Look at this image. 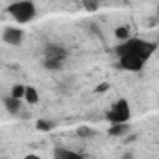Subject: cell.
I'll list each match as a JSON object with an SVG mask.
<instances>
[{"mask_svg":"<svg viewBox=\"0 0 159 159\" xmlns=\"http://www.w3.org/2000/svg\"><path fill=\"white\" fill-rule=\"evenodd\" d=\"M155 51H157V43L144 41V39H139V38H129L125 41H120L114 49L116 56H120V54H137L144 60H150Z\"/></svg>","mask_w":159,"mask_h":159,"instance_id":"1","label":"cell"},{"mask_svg":"<svg viewBox=\"0 0 159 159\" xmlns=\"http://www.w3.org/2000/svg\"><path fill=\"white\" fill-rule=\"evenodd\" d=\"M8 13L21 25L30 23L36 19V4L32 0H17L8 6Z\"/></svg>","mask_w":159,"mask_h":159,"instance_id":"2","label":"cell"},{"mask_svg":"<svg viewBox=\"0 0 159 159\" xmlns=\"http://www.w3.org/2000/svg\"><path fill=\"white\" fill-rule=\"evenodd\" d=\"M107 122L109 124H120V122H129L131 118V107L127 103V99H118L109 111H107Z\"/></svg>","mask_w":159,"mask_h":159,"instance_id":"3","label":"cell"},{"mask_svg":"<svg viewBox=\"0 0 159 159\" xmlns=\"http://www.w3.org/2000/svg\"><path fill=\"white\" fill-rule=\"evenodd\" d=\"M146 60L137 56V54H120L118 56V67L124 71H131V73H139L144 69Z\"/></svg>","mask_w":159,"mask_h":159,"instance_id":"4","label":"cell"},{"mask_svg":"<svg viewBox=\"0 0 159 159\" xmlns=\"http://www.w3.org/2000/svg\"><path fill=\"white\" fill-rule=\"evenodd\" d=\"M2 39L4 43L8 45H13V47H19L25 39V32L19 28V26H6L4 32H2Z\"/></svg>","mask_w":159,"mask_h":159,"instance_id":"5","label":"cell"},{"mask_svg":"<svg viewBox=\"0 0 159 159\" xmlns=\"http://www.w3.org/2000/svg\"><path fill=\"white\" fill-rule=\"evenodd\" d=\"M43 54H45V56H52V58L66 60V58H67V49L62 47L60 43H49V45H45Z\"/></svg>","mask_w":159,"mask_h":159,"instance_id":"6","label":"cell"},{"mask_svg":"<svg viewBox=\"0 0 159 159\" xmlns=\"http://www.w3.org/2000/svg\"><path fill=\"white\" fill-rule=\"evenodd\" d=\"M21 101H23V99H17V98H13V96L10 94V96L4 98V107H6V111H8L10 114H19V112H21Z\"/></svg>","mask_w":159,"mask_h":159,"instance_id":"7","label":"cell"},{"mask_svg":"<svg viewBox=\"0 0 159 159\" xmlns=\"http://www.w3.org/2000/svg\"><path fill=\"white\" fill-rule=\"evenodd\" d=\"M129 131H131V127H129L127 122L111 124V127H109V135H111V137H125Z\"/></svg>","mask_w":159,"mask_h":159,"instance_id":"8","label":"cell"},{"mask_svg":"<svg viewBox=\"0 0 159 159\" xmlns=\"http://www.w3.org/2000/svg\"><path fill=\"white\" fill-rule=\"evenodd\" d=\"M64 62H66V60L52 58V56H45V58H43V67L49 69V71H58V69H62Z\"/></svg>","mask_w":159,"mask_h":159,"instance_id":"9","label":"cell"},{"mask_svg":"<svg viewBox=\"0 0 159 159\" xmlns=\"http://www.w3.org/2000/svg\"><path fill=\"white\" fill-rule=\"evenodd\" d=\"M54 157H58V159H79V157H83V155L77 153V152H73V150L56 148V150H54Z\"/></svg>","mask_w":159,"mask_h":159,"instance_id":"10","label":"cell"},{"mask_svg":"<svg viewBox=\"0 0 159 159\" xmlns=\"http://www.w3.org/2000/svg\"><path fill=\"white\" fill-rule=\"evenodd\" d=\"M25 101L30 103V105H36L39 101V94L34 86H26V94H25Z\"/></svg>","mask_w":159,"mask_h":159,"instance_id":"11","label":"cell"},{"mask_svg":"<svg viewBox=\"0 0 159 159\" xmlns=\"http://www.w3.org/2000/svg\"><path fill=\"white\" fill-rule=\"evenodd\" d=\"M114 36H116V39H118V41H125V39H129V38H131V34H129V28H127V26H118V28L114 30Z\"/></svg>","mask_w":159,"mask_h":159,"instance_id":"12","label":"cell"},{"mask_svg":"<svg viewBox=\"0 0 159 159\" xmlns=\"http://www.w3.org/2000/svg\"><path fill=\"white\" fill-rule=\"evenodd\" d=\"M10 94H11L13 98H17V99H25V94H26V86H25V84H13Z\"/></svg>","mask_w":159,"mask_h":159,"instance_id":"13","label":"cell"},{"mask_svg":"<svg viewBox=\"0 0 159 159\" xmlns=\"http://www.w3.org/2000/svg\"><path fill=\"white\" fill-rule=\"evenodd\" d=\"M36 127H38L39 131H51V129L54 127V122H51V120H45V118H41V120H38V122H36Z\"/></svg>","mask_w":159,"mask_h":159,"instance_id":"14","label":"cell"},{"mask_svg":"<svg viewBox=\"0 0 159 159\" xmlns=\"http://www.w3.org/2000/svg\"><path fill=\"white\" fill-rule=\"evenodd\" d=\"M83 6L86 11H96L99 8V0H83Z\"/></svg>","mask_w":159,"mask_h":159,"instance_id":"15","label":"cell"},{"mask_svg":"<svg viewBox=\"0 0 159 159\" xmlns=\"http://www.w3.org/2000/svg\"><path fill=\"white\" fill-rule=\"evenodd\" d=\"M77 135H79V137H83V139H88V137H94V129L83 125V127H79V129H77Z\"/></svg>","mask_w":159,"mask_h":159,"instance_id":"16","label":"cell"},{"mask_svg":"<svg viewBox=\"0 0 159 159\" xmlns=\"http://www.w3.org/2000/svg\"><path fill=\"white\" fill-rule=\"evenodd\" d=\"M157 21H159V6H157Z\"/></svg>","mask_w":159,"mask_h":159,"instance_id":"17","label":"cell"},{"mask_svg":"<svg viewBox=\"0 0 159 159\" xmlns=\"http://www.w3.org/2000/svg\"><path fill=\"white\" fill-rule=\"evenodd\" d=\"M157 45H159V41H157Z\"/></svg>","mask_w":159,"mask_h":159,"instance_id":"18","label":"cell"}]
</instances>
